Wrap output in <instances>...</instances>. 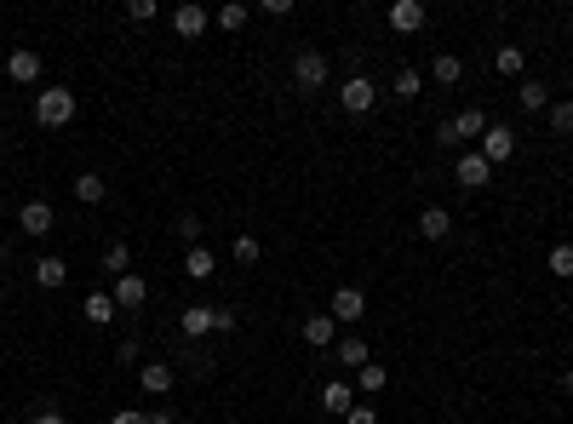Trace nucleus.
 Masks as SVG:
<instances>
[{"mask_svg": "<svg viewBox=\"0 0 573 424\" xmlns=\"http://www.w3.org/2000/svg\"><path fill=\"white\" fill-rule=\"evenodd\" d=\"M488 127H493V121H488V115H482V109H476V104H470V109H459V115H453V138H459V144H464V138H470V144H476V138H482Z\"/></svg>", "mask_w": 573, "mask_h": 424, "instance_id": "nucleus-17", "label": "nucleus"}, {"mask_svg": "<svg viewBox=\"0 0 573 424\" xmlns=\"http://www.w3.org/2000/svg\"><path fill=\"white\" fill-rule=\"evenodd\" d=\"M493 69L510 75V81H522V69H528V52H522V46H499V52H493Z\"/></svg>", "mask_w": 573, "mask_h": 424, "instance_id": "nucleus-22", "label": "nucleus"}, {"mask_svg": "<svg viewBox=\"0 0 573 424\" xmlns=\"http://www.w3.org/2000/svg\"><path fill=\"white\" fill-rule=\"evenodd\" d=\"M0 298H6V281H0Z\"/></svg>", "mask_w": 573, "mask_h": 424, "instance_id": "nucleus-41", "label": "nucleus"}, {"mask_svg": "<svg viewBox=\"0 0 573 424\" xmlns=\"http://www.w3.org/2000/svg\"><path fill=\"white\" fill-rule=\"evenodd\" d=\"M35 121H40V127H69V121H75V92L69 86L35 92Z\"/></svg>", "mask_w": 573, "mask_h": 424, "instance_id": "nucleus-1", "label": "nucleus"}, {"mask_svg": "<svg viewBox=\"0 0 573 424\" xmlns=\"http://www.w3.org/2000/svg\"><path fill=\"white\" fill-rule=\"evenodd\" d=\"M103 195H110V184H103L98 172H81V178H75V201H86V207H98Z\"/></svg>", "mask_w": 573, "mask_h": 424, "instance_id": "nucleus-24", "label": "nucleus"}, {"mask_svg": "<svg viewBox=\"0 0 573 424\" xmlns=\"http://www.w3.org/2000/svg\"><path fill=\"white\" fill-rule=\"evenodd\" d=\"M292 86H299V92H321V86H327V52L304 46V52L292 58Z\"/></svg>", "mask_w": 573, "mask_h": 424, "instance_id": "nucleus-2", "label": "nucleus"}, {"mask_svg": "<svg viewBox=\"0 0 573 424\" xmlns=\"http://www.w3.org/2000/svg\"><path fill=\"white\" fill-rule=\"evenodd\" d=\"M453 172H459V184H464V190H488V178H493V167L482 161V149H464Z\"/></svg>", "mask_w": 573, "mask_h": 424, "instance_id": "nucleus-5", "label": "nucleus"}, {"mask_svg": "<svg viewBox=\"0 0 573 424\" xmlns=\"http://www.w3.org/2000/svg\"><path fill=\"white\" fill-rule=\"evenodd\" d=\"M6 81H18V86H35V81H40V52H29V46H18V52L6 58Z\"/></svg>", "mask_w": 573, "mask_h": 424, "instance_id": "nucleus-8", "label": "nucleus"}, {"mask_svg": "<svg viewBox=\"0 0 573 424\" xmlns=\"http://www.w3.org/2000/svg\"><path fill=\"white\" fill-rule=\"evenodd\" d=\"M110 424H149V413H132V407H115Z\"/></svg>", "mask_w": 573, "mask_h": 424, "instance_id": "nucleus-37", "label": "nucleus"}, {"mask_svg": "<svg viewBox=\"0 0 573 424\" xmlns=\"http://www.w3.org/2000/svg\"><path fill=\"white\" fill-rule=\"evenodd\" d=\"M212 270H219V258H212V247H207V241H201V247H184V275L212 281Z\"/></svg>", "mask_w": 573, "mask_h": 424, "instance_id": "nucleus-16", "label": "nucleus"}, {"mask_svg": "<svg viewBox=\"0 0 573 424\" xmlns=\"http://www.w3.org/2000/svg\"><path fill=\"white\" fill-rule=\"evenodd\" d=\"M86 321H98V327H110L115 316H121V304H115V293H86Z\"/></svg>", "mask_w": 573, "mask_h": 424, "instance_id": "nucleus-19", "label": "nucleus"}, {"mask_svg": "<svg viewBox=\"0 0 573 424\" xmlns=\"http://www.w3.org/2000/svg\"><path fill=\"white\" fill-rule=\"evenodd\" d=\"M115 304H121V310H144V304H149V281H144V275H121V281H115Z\"/></svg>", "mask_w": 573, "mask_h": 424, "instance_id": "nucleus-12", "label": "nucleus"}, {"mask_svg": "<svg viewBox=\"0 0 573 424\" xmlns=\"http://www.w3.org/2000/svg\"><path fill=\"white\" fill-rule=\"evenodd\" d=\"M516 98H522V109H551V86L545 81H522Z\"/></svg>", "mask_w": 573, "mask_h": 424, "instance_id": "nucleus-26", "label": "nucleus"}, {"mask_svg": "<svg viewBox=\"0 0 573 424\" xmlns=\"http://www.w3.org/2000/svg\"><path fill=\"white\" fill-rule=\"evenodd\" d=\"M178 327H184V338H190V344H201V338L212 333V304H190L178 316Z\"/></svg>", "mask_w": 573, "mask_h": 424, "instance_id": "nucleus-13", "label": "nucleus"}, {"mask_svg": "<svg viewBox=\"0 0 573 424\" xmlns=\"http://www.w3.org/2000/svg\"><path fill=\"white\" fill-rule=\"evenodd\" d=\"M545 264H551V275H562V281H568V275H573V241H556Z\"/></svg>", "mask_w": 573, "mask_h": 424, "instance_id": "nucleus-29", "label": "nucleus"}, {"mask_svg": "<svg viewBox=\"0 0 573 424\" xmlns=\"http://www.w3.org/2000/svg\"><path fill=\"white\" fill-rule=\"evenodd\" d=\"M0 264H6V235H0Z\"/></svg>", "mask_w": 573, "mask_h": 424, "instance_id": "nucleus-40", "label": "nucleus"}, {"mask_svg": "<svg viewBox=\"0 0 573 424\" xmlns=\"http://www.w3.org/2000/svg\"><path fill=\"white\" fill-rule=\"evenodd\" d=\"M333 361H338V367H355V373H362V367H367V338L345 333V338L333 344Z\"/></svg>", "mask_w": 573, "mask_h": 424, "instance_id": "nucleus-18", "label": "nucleus"}, {"mask_svg": "<svg viewBox=\"0 0 573 424\" xmlns=\"http://www.w3.org/2000/svg\"><path fill=\"white\" fill-rule=\"evenodd\" d=\"M178 235H184V247H201V218H178Z\"/></svg>", "mask_w": 573, "mask_h": 424, "instance_id": "nucleus-35", "label": "nucleus"}, {"mask_svg": "<svg viewBox=\"0 0 573 424\" xmlns=\"http://www.w3.org/2000/svg\"><path fill=\"white\" fill-rule=\"evenodd\" d=\"M562 390H568V396H573V367H568V373H562Z\"/></svg>", "mask_w": 573, "mask_h": 424, "instance_id": "nucleus-39", "label": "nucleus"}, {"mask_svg": "<svg viewBox=\"0 0 573 424\" xmlns=\"http://www.w3.org/2000/svg\"><path fill=\"white\" fill-rule=\"evenodd\" d=\"M510 155H516V132H510V127H488L482 132V161L499 167V161H510Z\"/></svg>", "mask_w": 573, "mask_h": 424, "instance_id": "nucleus-6", "label": "nucleus"}, {"mask_svg": "<svg viewBox=\"0 0 573 424\" xmlns=\"http://www.w3.org/2000/svg\"><path fill=\"white\" fill-rule=\"evenodd\" d=\"M333 316L321 310V316H304V344H316V350H333Z\"/></svg>", "mask_w": 573, "mask_h": 424, "instance_id": "nucleus-20", "label": "nucleus"}, {"mask_svg": "<svg viewBox=\"0 0 573 424\" xmlns=\"http://www.w3.org/2000/svg\"><path fill=\"white\" fill-rule=\"evenodd\" d=\"M236 327H241L236 310H219V304H212V333H236Z\"/></svg>", "mask_w": 573, "mask_h": 424, "instance_id": "nucleus-34", "label": "nucleus"}, {"mask_svg": "<svg viewBox=\"0 0 573 424\" xmlns=\"http://www.w3.org/2000/svg\"><path fill=\"white\" fill-rule=\"evenodd\" d=\"M155 12H161L155 0H127V18L132 23H155Z\"/></svg>", "mask_w": 573, "mask_h": 424, "instance_id": "nucleus-33", "label": "nucleus"}, {"mask_svg": "<svg viewBox=\"0 0 573 424\" xmlns=\"http://www.w3.org/2000/svg\"><path fill=\"white\" fill-rule=\"evenodd\" d=\"M229 253H236V264H258V258H264V241H258V235H236V241H229Z\"/></svg>", "mask_w": 573, "mask_h": 424, "instance_id": "nucleus-25", "label": "nucleus"}, {"mask_svg": "<svg viewBox=\"0 0 573 424\" xmlns=\"http://www.w3.org/2000/svg\"><path fill=\"white\" fill-rule=\"evenodd\" d=\"M52 224H58V212L46 207V201H23V207H18V230L35 235V241H40V235H52Z\"/></svg>", "mask_w": 573, "mask_h": 424, "instance_id": "nucleus-4", "label": "nucleus"}, {"mask_svg": "<svg viewBox=\"0 0 573 424\" xmlns=\"http://www.w3.org/2000/svg\"><path fill=\"white\" fill-rule=\"evenodd\" d=\"M64 281H69V264H64V258H40V264H35V287L58 293V287H64Z\"/></svg>", "mask_w": 573, "mask_h": 424, "instance_id": "nucleus-21", "label": "nucleus"}, {"mask_svg": "<svg viewBox=\"0 0 573 424\" xmlns=\"http://www.w3.org/2000/svg\"><path fill=\"white\" fill-rule=\"evenodd\" d=\"M425 92V75L419 69H396V81H390V98H401V104H413Z\"/></svg>", "mask_w": 573, "mask_h": 424, "instance_id": "nucleus-23", "label": "nucleus"}, {"mask_svg": "<svg viewBox=\"0 0 573 424\" xmlns=\"http://www.w3.org/2000/svg\"><path fill=\"white\" fill-rule=\"evenodd\" d=\"M430 75H436V81H442V86H453V81H459V75H464V64H459V58H453V52H442V58H436V64H430Z\"/></svg>", "mask_w": 573, "mask_h": 424, "instance_id": "nucleus-30", "label": "nucleus"}, {"mask_svg": "<svg viewBox=\"0 0 573 424\" xmlns=\"http://www.w3.org/2000/svg\"><path fill=\"white\" fill-rule=\"evenodd\" d=\"M246 18H253V12H246L241 0H229V6H219V29H246Z\"/></svg>", "mask_w": 573, "mask_h": 424, "instance_id": "nucleus-32", "label": "nucleus"}, {"mask_svg": "<svg viewBox=\"0 0 573 424\" xmlns=\"http://www.w3.org/2000/svg\"><path fill=\"white\" fill-rule=\"evenodd\" d=\"M419 235H425V241H447V235H453V212H447V207H425L419 212Z\"/></svg>", "mask_w": 573, "mask_h": 424, "instance_id": "nucleus-14", "label": "nucleus"}, {"mask_svg": "<svg viewBox=\"0 0 573 424\" xmlns=\"http://www.w3.org/2000/svg\"><path fill=\"white\" fill-rule=\"evenodd\" d=\"M425 18H430L425 0H396V6H390V29H396V35H413V29H425Z\"/></svg>", "mask_w": 573, "mask_h": 424, "instance_id": "nucleus-9", "label": "nucleus"}, {"mask_svg": "<svg viewBox=\"0 0 573 424\" xmlns=\"http://www.w3.org/2000/svg\"><path fill=\"white\" fill-rule=\"evenodd\" d=\"M545 115H551V127H556V132H573V98H556Z\"/></svg>", "mask_w": 573, "mask_h": 424, "instance_id": "nucleus-31", "label": "nucleus"}, {"mask_svg": "<svg viewBox=\"0 0 573 424\" xmlns=\"http://www.w3.org/2000/svg\"><path fill=\"white\" fill-rule=\"evenodd\" d=\"M127 264H132V253H127V241H110V247H103V270H110L115 281L127 275Z\"/></svg>", "mask_w": 573, "mask_h": 424, "instance_id": "nucleus-28", "label": "nucleus"}, {"mask_svg": "<svg viewBox=\"0 0 573 424\" xmlns=\"http://www.w3.org/2000/svg\"><path fill=\"white\" fill-rule=\"evenodd\" d=\"M384 384H390V373H384V367H373V361H367V367L355 373V390H362V396H379Z\"/></svg>", "mask_w": 573, "mask_h": 424, "instance_id": "nucleus-27", "label": "nucleus"}, {"mask_svg": "<svg viewBox=\"0 0 573 424\" xmlns=\"http://www.w3.org/2000/svg\"><path fill=\"white\" fill-rule=\"evenodd\" d=\"M338 104H345V109H350V115H367V109H373V104H379V86H373V81H367V75H350V81H345V86H338Z\"/></svg>", "mask_w": 573, "mask_h": 424, "instance_id": "nucleus-3", "label": "nucleus"}, {"mask_svg": "<svg viewBox=\"0 0 573 424\" xmlns=\"http://www.w3.org/2000/svg\"><path fill=\"white\" fill-rule=\"evenodd\" d=\"M207 23H212L207 6H195V0H184V6L173 12V29H178L184 41H201V35H207Z\"/></svg>", "mask_w": 573, "mask_h": 424, "instance_id": "nucleus-7", "label": "nucleus"}, {"mask_svg": "<svg viewBox=\"0 0 573 424\" xmlns=\"http://www.w3.org/2000/svg\"><path fill=\"white\" fill-rule=\"evenodd\" d=\"M321 407H327V413H350V407H355V384L350 379H327V384H321Z\"/></svg>", "mask_w": 573, "mask_h": 424, "instance_id": "nucleus-15", "label": "nucleus"}, {"mask_svg": "<svg viewBox=\"0 0 573 424\" xmlns=\"http://www.w3.org/2000/svg\"><path fill=\"white\" fill-rule=\"evenodd\" d=\"M138 384H144V396H166V390L178 384V373L166 367V361H149V367H138Z\"/></svg>", "mask_w": 573, "mask_h": 424, "instance_id": "nucleus-11", "label": "nucleus"}, {"mask_svg": "<svg viewBox=\"0 0 573 424\" xmlns=\"http://www.w3.org/2000/svg\"><path fill=\"white\" fill-rule=\"evenodd\" d=\"M345 424H379V413H373V407H367V401H355L350 413H345Z\"/></svg>", "mask_w": 573, "mask_h": 424, "instance_id": "nucleus-36", "label": "nucleus"}, {"mask_svg": "<svg viewBox=\"0 0 573 424\" xmlns=\"http://www.w3.org/2000/svg\"><path fill=\"white\" fill-rule=\"evenodd\" d=\"M29 424H69V419L58 413V407H35V419H29Z\"/></svg>", "mask_w": 573, "mask_h": 424, "instance_id": "nucleus-38", "label": "nucleus"}, {"mask_svg": "<svg viewBox=\"0 0 573 424\" xmlns=\"http://www.w3.org/2000/svg\"><path fill=\"white\" fill-rule=\"evenodd\" d=\"M362 310H367L362 287H333V310H327L333 321H362Z\"/></svg>", "mask_w": 573, "mask_h": 424, "instance_id": "nucleus-10", "label": "nucleus"}]
</instances>
